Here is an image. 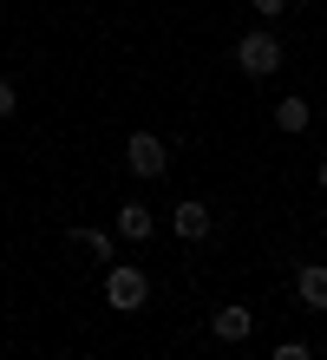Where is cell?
Here are the masks:
<instances>
[{"label":"cell","instance_id":"1","mask_svg":"<svg viewBox=\"0 0 327 360\" xmlns=\"http://www.w3.org/2000/svg\"><path fill=\"white\" fill-rule=\"evenodd\" d=\"M150 302V275L138 262H112L105 269V308H118V314H138Z\"/></svg>","mask_w":327,"mask_h":360},{"label":"cell","instance_id":"2","mask_svg":"<svg viewBox=\"0 0 327 360\" xmlns=\"http://www.w3.org/2000/svg\"><path fill=\"white\" fill-rule=\"evenodd\" d=\"M236 66H243L249 79H269V72H281V39H275L269 27L243 33V39H236Z\"/></svg>","mask_w":327,"mask_h":360},{"label":"cell","instance_id":"3","mask_svg":"<svg viewBox=\"0 0 327 360\" xmlns=\"http://www.w3.org/2000/svg\"><path fill=\"white\" fill-rule=\"evenodd\" d=\"M124 164H131V177H164V171H170V158H164V138H150V131H131V144H124Z\"/></svg>","mask_w":327,"mask_h":360},{"label":"cell","instance_id":"4","mask_svg":"<svg viewBox=\"0 0 327 360\" xmlns=\"http://www.w3.org/2000/svg\"><path fill=\"white\" fill-rule=\"evenodd\" d=\"M170 229H177V243H210V229H216V217H210V203H196V197H184L177 210H170Z\"/></svg>","mask_w":327,"mask_h":360},{"label":"cell","instance_id":"5","mask_svg":"<svg viewBox=\"0 0 327 360\" xmlns=\"http://www.w3.org/2000/svg\"><path fill=\"white\" fill-rule=\"evenodd\" d=\"M210 334H216V341H229V347H243L249 334H255V314H249L243 302H229V308L210 314Z\"/></svg>","mask_w":327,"mask_h":360},{"label":"cell","instance_id":"6","mask_svg":"<svg viewBox=\"0 0 327 360\" xmlns=\"http://www.w3.org/2000/svg\"><path fill=\"white\" fill-rule=\"evenodd\" d=\"M295 295H301V308L327 314V262H301L295 269Z\"/></svg>","mask_w":327,"mask_h":360},{"label":"cell","instance_id":"7","mask_svg":"<svg viewBox=\"0 0 327 360\" xmlns=\"http://www.w3.org/2000/svg\"><path fill=\"white\" fill-rule=\"evenodd\" d=\"M65 243H72V249H85V256H92V262H105V269H112V256H118V243L105 236V229H85V223H79Z\"/></svg>","mask_w":327,"mask_h":360},{"label":"cell","instance_id":"8","mask_svg":"<svg viewBox=\"0 0 327 360\" xmlns=\"http://www.w3.org/2000/svg\"><path fill=\"white\" fill-rule=\"evenodd\" d=\"M150 229H158V217H150L144 203H124V210H118V236H124V243H150Z\"/></svg>","mask_w":327,"mask_h":360},{"label":"cell","instance_id":"9","mask_svg":"<svg viewBox=\"0 0 327 360\" xmlns=\"http://www.w3.org/2000/svg\"><path fill=\"white\" fill-rule=\"evenodd\" d=\"M308 118H314V112H308V98H281V105H275V131H288V138H295V131H308Z\"/></svg>","mask_w":327,"mask_h":360},{"label":"cell","instance_id":"10","mask_svg":"<svg viewBox=\"0 0 327 360\" xmlns=\"http://www.w3.org/2000/svg\"><path fill=\"white\" fill-rule=\"evenodd\" d=\"M269 360H314V347H308V341H281Z\"/></svg>","mask_w":327,"mask_h":360},{"label":"cell","instance_id":"11","mask_svg":"<svg viewBox=\"0 0 327 360\" xmlns=\"http://www.w3.org/2000/svg\"><path fill=\"white\" fill-rule=\"evenodd\" d=\"M249 7H255L262 20H281V13H288V0H249Z\"/></svg>","mask_w":327,"mask_h":360},{"label":"cell","instance_id":"12","mask_svg":"<svg viewBox=\"0 0 327 360\" xmlns=\"http://www.w3.org/2000/svg\"><path fill=\"white\" fill-rule=\"evenodd\" d=\"M13 105H20V92H13V79H0V118H13Z\"/></svg>","mask_w":327,"mask_h":360},{"label":"cell","instance_id":"13","mask_svg":"<svg viewBox=\"0 0 327 360\" xmlns=\"http://www.w3.org/2000/svg\"><path fill=\"white\" fill-rule=\"evenodd\" d=\"M314 177H321V190H327V158H321V171H314Z\"/></svg>","mask_w":327,"mask_h":360}]
</instances>
